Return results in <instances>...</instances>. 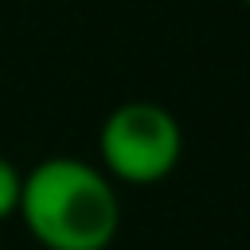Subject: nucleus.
I'll return each mask as SVG.
<instances>
[{"instance_id": "1", "label": "nucleus", "mask_w": 250, "mask_h": 250, "mask_svg": "<svg viewBox=\"0 0 250 250\" xmlns=\"http://www.w3.org/2000/svg\"><path fill=\"white\" fill-rule=\"evenodd\" d=\"M16 215L43 250H109L121 230V195L98 164L47 156L23 172Z\"/></svg>"}, {"instance_id": "2", "label": "nucleus", "mask_w": 250, "mask_h": 250, "mask_svg": "<svg viewBox=\"0 0 250 250\" xmlns=\"http://www.w3.org/2000/svg\"><path fill=\"white\" fill-rule=\"evenodd\" d=\"M184 160L180 117L148 98L121 102L98 129V168L125 188H152Z\"/></svg>"}, {"instance_id": "3", "label": "nucleus", "mask_w": 250, "mask_h": 250, "mask_svg": "<svg viewBox=\"0 0 250 250\" xmlns=\"http://www.w3.org/2000/svg\"><path fill=\"white\" fill-rule=\"evenodd\" d=\"M20 191H23V168L0 156V223L20 211Z\"/></svg>"}, {"instance_id": "4", "label": "nucleus", "mask_w": 250, "mask_h": 250, "mask_svg": "<svg viewBox=\"0 0 250 250\" xmlns=\"http://www.w3.org/2000/svg\"><path fill=\"white\" fill-rule=\"evenodd\" d=\"M242 4H246V8H250V0H242Z\"/></svg>"}]
</instances>
